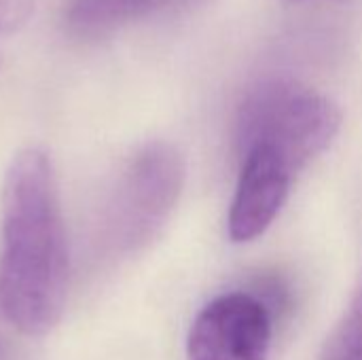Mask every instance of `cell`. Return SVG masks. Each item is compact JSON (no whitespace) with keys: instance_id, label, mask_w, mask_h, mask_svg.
Masks as SVG:
<instances>
[{"instance_id":"6da1fadb","label":"cell","mask_w":362,"mask_h":360,"mask_svg":"<svg viewBox=\"0 0 362 360\" xmlns=\"http://www.w3.org/2000/svg\"><path fill=\"white\" fill-rule=\"evenodd\" d=\"M70 248L59 180L40 146L17 151L0 195V314L25 337H45L62 320Z\"/></svg>"},{"instance_id":"7a4b0ae2","label":"cell","mask_w":362,"mask_h":360,"mask_svg":"<svg viewBox=\"0 0 362 360\" xmlns=\"http://www.w3.org/2000/svg\"><path fill=\"white\" fill-rule=\"evenodd\" d=\"M339 108L314 87L272 76L244 98L235 121L238 153L267 149L295 174L318 157L337 136Z\"/></svg>"},{"instance_id":"3957f363","label":"cell","mask_w":362,"mask_h":360,"mask_svg":"<svg viewBox=\"0 0 362 360\" xmlns=\"http://www.w3.org/2000/svg\"><path fill=\"white\" fill-rule=\"evenodd\" d=\"M185 159L163 140L142 144L119 170L100 214V244L110 255L140 250L176 208Z\"/></svg>"},{"instance_id":"277c9868","label":"cell","mask_w":362,"mask_h":360,"mask_svg":"<svg viewBox=\"0 0 362 360\" xmlns=\"http://www.w3.org/2000/svg\"><path fill=\"white\" fill-rule=\"evenodd\" d=\"M272 346L269 308L250 293H225L195 316L189 360H267Z\"/></svg>"},{"instance_id":"5b68a950","label":"cell","mask_w":362,"mask_h":360,"mask_svg":"<svg viewBox=\"0 0 362 360\" xmlns=\"http://www.w3.org/2000/svg\"><path fill=\"white\" fill-rule=\"evenodd\" d=\"M240 176L229 208L227 231L238 244L263 236L291 193L295 172L267 149L240 153Z\"/></svg>"},{"instance_id":"8992f818","label":"cell","mask_w":362,"mask_h":360,"mask_svg":"<svg viewBox=\"0 0 362 360\" xmlns=\"http://www.w3.org/2000/svg\"><path fill=\"white\" fill-rule=\"evenodd\" d=\"M34 8L36 0H0V38L25 25Z\"/></svg>"},{"instance_id":"52a82bcc","label":"cell","mask_w":362,"mask_h":360,"mask_svg":"<svg viewBox=\"0 0 362 360\" xmlns=\"http://www.w3.org/2000/svg\"><path fill=\"white\" fill-rule=\"evenodd\" d=\"M134 2L144 15H151V13H159V11H165V8H176V6L189 4L193 0H134Z\"/></svg>"},{"instance_id":"ba28073f","label":"cell","mask_w":362,"mask_h":360,"mask_svg":"<svg viewBox=\"0 0 362 360\" xmlns=\"http://www.w3.org/2000/svg\"><path fill=\"white\" fill-rule=\"evenodd\" d=\"M352 312L354 314H358L362 318V289L361 293H358V297H356V301H354V306H352Z\"/></svg>"}]
</instances>
